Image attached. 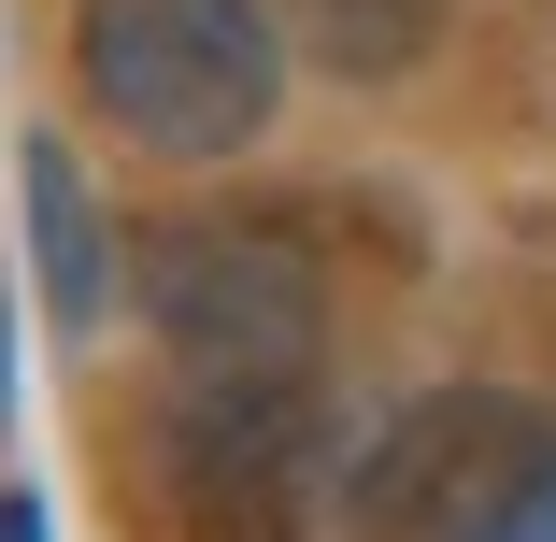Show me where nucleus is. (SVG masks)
I'll use <instances>...</instances> for the list:
<instances>
[{"label":"nucleus","mask_w":556,"mask_h":542,"mask_svg":"<svg viewBox=\"0 0 556 542\" xmlns=\"http://www.w3.org/2000/svg\"><path fill=\"white\" fill-rule=\"evenodd\" d=\"M129 286H143V329L172 343V371L200 400H286L314 371V257L271 243V229H229V214H172V229L129 243Z\"/></svg>","instance_id":"2"},{"label":"nucleus","mask_w":556,"mask_h":542,"mask_svg":"<svg viewBox=\"0 0 556 542\" xmlns=\"http://www.w3.org/2000/svg\"><path fill=\"white\" fill-rule=\"evenodd\" d=\"M457 542H556V457H528V471H514V486H485V500H471V528H457Z\"/></svg>","instance_id":"4"},{"label":"nucleus","mask_w":556,"mask_h":542,"mask_svg":"<svg viewBox=\"0 0 556 542\" xmlns=\"http://www.w3.org/2000/svg\"><path fill=\"white\" fill-rule=\"evenodd\" d=\"M0 542H58V514H43V486H0Z\"/></svg>","instance_id":"5"},{"label":"nucleus","mask_w":556,"mask_h":542,"mask_svg":"<svg viewBox=\"0 0 556 542\" xmlns=\"http://www.w3.org/2000/svg\"><path fill=\"white\" fill-rule=\"evenodd\" d=\"M0 400H15V314H0Z\"/></svg>","instance_id":"6"},{"label":"nucleus","mask_w":556,"mask_h":542,"mask_svg":"<svg viewBox=\"0 0 556 542\" xmlns=\"http://www.w3.org/2000/svg\"><path fill=\"white\" fill-rule=\"evenodd\" d=\"M72 86L129 157L229 172L286 115V29L257 0H72Z\"/></svg>","instance_id":"1"},{"label":"nucleus","mask_w":556,"mask_h":542,"mask_svg":"<svg viewBox=\"0 0 556 542\" xmlns=\"http://www.w3.org/2000/svg\"><path fill=\"white\" fill-rule=\"evenodd\" d=\"M15 214H29V286H43V329H58V343H86L100 314H115L129 257H115V229H100V200H86L72 143H29V157H15Z\"/></svg>","instance_id":"3"}]
</instances>
